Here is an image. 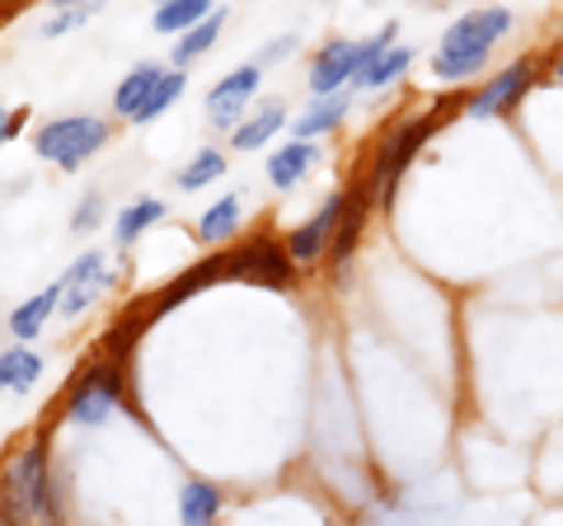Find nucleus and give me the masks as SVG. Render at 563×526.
Instances as JSON below:
<instances>
[{"label":"nucleus","mask_w":563,"mask_h":526,"mask_svg":"<svg viewBox=\"0 0 563 526\" xmlns=\"http://www.w3.org/2000/svg\"><path fill=\"white\" fill-rule=\"evenodd\" d=\"M512 10L507 6H484V10H465L461 20H455L442 43L432 52V76L442 85H470L484 76V66L493 62V47H498L507 33H512Z\"/></svg>","instance_id":"1"},{"label":"nucleus","mask_w":563,"mask_h":526,"mask_svg":"<svg viewBox=\"0 0 563 526\" xmlns=\"http://www.w3.org/2000/svg\"><path fill=\"white\" fill-rule=\"evenodd\" d=\"M0 503H5L14 517H24L29 526H66L57 484H52V475H47L43 442L14 451L10 461L0 465Z\"/></svg>","instance_id":"2"},{"label":"nucleus","mask_w":563,"mask_h":526,"mask_svg":"<svg viewBox=\"0 0 563 526\" xmlns=\"http://www.w3.org/2000/svg\"><path fill=\"white\" fill-rule=\"evenodd\" d=\"M442 128V109H428V113H413L395 122L390 132H385V142L376 146V161H372V188H376V207H390L395 202V188L399 179L409 174V165L418 161V151L428 146V136Z\"/></svg>","instance_id":"3"},{"label":"nucleus","mask_w":563,"mask_h":526,"mask_svg":"<svg viewBox=\"0 0 563 526\" xmlns=\"http://www.w3.org/2000/svg\"><path fill=\"white\" fill-rule=\"evenodd\" d=\"M536 85H544V62L540 57H517L507 62L493 80H479L474 90L465 95L461 113L465 118H507L521 109V99L536 90Z\"/></svg>","instance_id":"4"},{"label":"nucleus","mask_w":563,"mask_h":526,"mask_svg":"<svg viewBox=\"0 0 563 526\" xmlns=\"http://www.w3.org/2000/svg\"><path fill=\"white\" fill-rule=\"evenodd\" d=\"M103 142H109V122L103 118H57L47 128H38L33 151L62 169H80Z\"/></svg>","instance_id":"5"},{"label":"nucleus","mask_w":563,"mask_h":526,"mask_svg":"<svg viewBox=\"0 0 563 526\" xmlns=\"http://www.w3.org/2000/svg\"><path fill=\"white\" fill-rule=\"evenodd\" d=\"M118 399H122L118 362H99L76 381V391H70V399H66V418L70 424H103V418L113 414Z\"/></svg>","instance_id":"6"},{"label":"nucleus","mask_w":563,"mask_h":526,"mask_svg":"<svg viewBox=\"0 0 563 526\" xmlns=\"http://www.w3.org/2000/svg\"><path fill=\"white\" fill-rule=\"evenodd\" d=\"M258 80H263L258 62H250V66H240V72H231L225 80H217V85L207 90V113H211V122H217L221 132H235V128H240L244 103L258 95Z\"/></svg>","instance_id":"7"},{"label":"nucleus","mask_w":563,"mask_h":526,"mask_svg":"<svg viewBox=\"0 0 563 526\" xmlns=\"http://www.w3.org/2000/svg\"><path fill=\"white\" fill-rule=\"evenodd\" d=\"M221 277H244V259H240V250H231V254H211L207 263H198V269H188L174 287H165L161 296H155V302H146V306H151L146 315H151V320H161L169 306H179L184 296L202 292V287H211V283H221Z\"/></svg>","instance_id":"8"},{"label":"nucleus","mask_w":563,"mask_h":526,"mask_svg":"<svg viewBox=\"0 0 563 526\" xmlns=\"http://www.w3.org/2000/svg\"><path fill=\"white\" fill-rule=\"evenodd\" d=\"M339 217H343V193L324 198V207L314 212L306 226H296L287 235V254L296 263H320L329 250H333V235H339Z\"/></svg>","instance_id":"9"},{"label":"nucleus","mask_w":563,"mask_h":526,"mask_svg":"<svg viewBox=\"0 0 563 526\" xmlns=\"http://www.w3.org/2000/svg\"><path fill=\"white\" fill-rule=\"evenodd\" d=\"M372 207H376L372 179L343 188V217H339V235H333V250H329V259H333V269H339V273L347 269V259L357 254V240L366 231V217H372Z\"/></svg>","instance_id":"10"},{"label":"nucleus","mask_w":563,"mask_h":526,"mask_svg":"<svg viewBox=\"0 0 563 526\" xmlns=\"http://www.w3.org/2000/svg\"><path fill=\"white\" fill-rule=\"evenodd\" d=\"M103 287H109V259H103L99 250L80 254L76 263H70V273L62 277V315L90 310Z\"/></svg>","instance_id":"11"},{"label":"nucleus","mask_w":563,"mask_h":526,"mask_svg":"<svg viewBox=\"0 0 563 526\" xmlns=\"http://www.w3.org/2000/svg\"><path fill=\"white\" fill-rule=\"evenodd\" d=\"M240 259H244V277H250V283H258V287L282 292V287H291V283H296V259L282 250L277 240H268V235L244 244Z\"/></svg>","instance_id":"12"},{"label":"nucleus","mask_w":563,"mask_h":526,"mask_svg":"<svg viewBox=\"0 0 563 526\" xmlns=\"http://www.w3.org/2000/svg\"><path fill=\"white\" fill-rule=\"evenodd\" d=\"M357 47H362V43L339 39V43H329L320 57H314V66H310V95H314V99L339 95L343 85L357 80Z\"/></svg>","instance_id":"13"},{"label":"nucleus","mask_w":563,"mask_h":526,"mask_svg":"<svg viewBox=\"0 0 563 526\" xmlns=\"http://www.w3.org/2000/svg\"><path fill=\"white\" fill-rule=\"evenodd\" d=\"M314 161H320V146L314 142H287L277 155H268V179L277 188H296L314 169Z\"/></svg>","instance_id":"14"},{"label":"nucleus","mask_w":563,"mask_h":526,"mask_svg":"<svg viewBox=\"0 0 563 526\" xmlns=\"http://www.w3.org/2000/svg\"><path fill=\"white\" fill-rule=\"evenodd\" d=\"M347 109H352V95H324V99H314L310 109L296 118V142H314V136H324V132H333L339 122L347 118Z\"/></svg>","instance_id":"15"},{"label":"nucleus","mask_w":563,"mask_h":526,"mask_svg":"<svg viewBox=\"0 0 563 526\" xmlns=\"http://www.w3.org/2000/svg\"><path fill=\"white\" fill-rule=\"evenodd\" d=\"M161 76H165V72H161V66H151V62H146V66H136V72L118 85L113 109H118L122 118H132V122H136V118H141V109H146V103H151L155 85H161Z\"/></svg>","instance_id":"16"},{"label":"nucleus","mask_w":563,"mask_h":526,"mask_svg":"<svg viewBox=\"0 0 563 526\" xmlns=\"http://www.w3.org/2000/svg\"><path fill=\"white\" fill-rule=\"evenodd\" d=\"M282 122H287V109H282L277 99H268L258 113L244 118L231 136H235V146H240V151H258L263 142H273V136L282 132Z\"/></svg>","instance_id":"17"},{"label":"nucleus","mask_w":563,"mask_h":526,"mask_svg":"<svg viewBox=\"0 0 563 526\" xmlns=\"http://www.w3.org/2000/svg\"><path fill=\"white\" fill-rule=\"evenodd\" d=\"M62 306V283H52V287H43L38 296H29V302L10 315V329H14V339H33L38 329L47 325V315Z\"/></svg>","instance_id":"18"},{"label":"nucleus","mask_w":563,"mask_h":526,"mask_svg":"<svg viewBox=\"0 0 563 526\" xmlns=\"http://www.w3.org/2000/svg\"><path fill=\"white\" fill-rule=\"evenodd\" d=\"M38 376H43L38 353H29L20 343H14L10 353H0V385H5V391H29Z\"/></svg>","instance_id":"19"},{"label":"nucleus","mask_w":563,"mask_h":526,"mask_svg":"<svg viewBox=\"0 0 563 526\" xmlns=\"http://www.w3.org/2000/svg\"><path fill=\"white\" fill-rule=\"evenodd\" d=\"M235 226H240V198H235V193H225L221 202H211L207 212H202L198 235H202L207 244H221V240L235 235Z\"/></svg>","instance_id":"20"},{"label":"nucleus","mask_w":563,"mask_h":526,"mask_svg":"<svg viewBox=\"0 0 563 526\" xmlns=\"http://www.w3.org/2000/svg\"><path fill=\"white\" fill-rule=\"evenodd\" d=\"M217 513H221V494L211 484H188L184 494H179V517H184V526H211L217 522Z\"/></svg>","instance_id":"21"},{"label":"nucleus","mask_w":563,"mask_h":526,"mask_svg":"<svg viewBox=\"0 0 563 526\" xmlns=\"http://www.w3.org/2000/svg\"><path fill=\"white\" fill-rule=\"evenodd\" d=\"M211 0H165L161 10H155V29L161 33H188V29H198L207 20V10Z\"/></svg>","instance_id":"22"},{"label":"nucleus","mask_w":563,"mask_h":526,"mask_svg":"<svg viewBox=\"0 0 563 526\" xmlns=\"http://www.w3.org/2000/svg\"><path fill=\"white\" fill-rule=\"evenodd\" d=\"M409 66H413V47H404V43H395L385 57L366 72L362 80H357V90H385V85H395V80H404L409 76Z\"/></svg>","instance_id":"23"},{"label":"nucleus","mask_w":563,"mask_h":526,"mask_svg":"<svg viewBox=\"0 0 563 526\" xmlns=\"http://www.w3.org/2000/svg\"><path fill=\"white\" fill-rule=\"evenodd\" d=\"M221 24H225V14H221V10H211V14H207V20H202L198 29H188V33H184V39H179V43H174V62H179V66H188V62H198V57H202V52H207L211 43H217V33H221Z\"/></svg>","instance_id":"24"},{"label":"nucleus","mask_w":563,"mask_h":526,"mask_svg":"<svg viewBox=\"0 0 563 526\" xmlns=\"http://www.w3.org/2000/svg\"><path fill=\"white\" fill-rule=\"evenodd\" d=\"M165 217V202H132V207H122L118 212V226H113V235H118V244H132L141 231H146L151 221H161Z\"/></svg>","instance_id":"25"},{"label":"nucleus","mask_w":563,"mask_h":526,"mask_svg":"<svg viewBox=\"0 0 563 526\" xmlns=\"http://www.w3.org/2000/svg\"><path fill=\"white\" fill-rule=\"evenodd\" d=\"M221 174H225V155L221 151H198V155H192V161L179 169V188H207L211 179H221Z\"/></svg>","instance_id":"26"},{"label":"nucleus","mask_w":563,"mask_h":526,"mask_svg":"<svg viewBox=\"0 0 563 526\" xmlns=\"http://www.w3.org/2000/svg\"><path fill=\"white\" fill-rule=\"evenodd\" d=\"M146 325H151V315L141 310L136 320L128 315V320H122L118 329H109V335H103V362H122V358H128V348L136 343V335H141V329H146Z\"/></svg>","instance_id":"27"},{"label":"nucleus","mask_w":563,"mask_h":526,"mask_svg":"<svg viewBox=\"0 0 563 526\" xmlns=\"http://www.w3.org/2000/svg\"><path fill=\"white\" fill-rule=\"evenodd\" d=\"M184 85H188V76H184V72H165V76H161V85H155L151 103H146V109H141V118H136V122H155V118H161V113L169 109L174 99L184 95Z\"/></svg>","instance_id":"28"},{"label":"nucleus","mask_w":563,"mask_h":526,"mask_svg":"<svg viewBox=\"0 0 563 526\" xmlns=\"http://www.w3.org/2000/svg\"><path fill=\"white\" fill-rule=\"evenodd\" d=\"M95 221H99V198L90 193V198H85V202L76 207V217H70V231H90Z\"/></svg>","instance_id":"29"},{"label":"nucleus","mask_w":563,"mask_h":526,"mask_svg":"<svg viewBox=\"0 0 563 526\" xmlns=\"http://www.w3.org/2000/svg\"><path fill=\"white\" fill-rule=\"evenodd\" d=\"M291 52H296V39H277V43H268V47H263L258 66H263V62H282V57H291Z\"/></svg>","instance_id":"30"},{"label":"nucleus","mask_w":563,"mask_h":526,"mask_svg":"<svg viewBox=\"0 0 563 526\" xmlns=\"http://www.w3.org/2000/svg\"><path fill=\"white\" fill-rule=\"evenodd\" d=\"M544 80L559 85V90H563V47H554V52H550V62H544Z\"/></svg>","instance_id":"31"},{"label":"nucleus","mask_w":563,"mask_h":526,"mask_svg":"<svg viewBox=\"0 0 563 526\" xmlns=\"http://www.w3.org/2000/svg\"><path fill=\"white\" fill-rule=\"evenodd\" d=\"M20 118H24V113H20ZM20 118L0 109V142H10V136H14V128H20Z\"/></svg>","instance_id":"32"},{"label":"nucleus","mask_w":563,"mask_h":526,"mask_svg":"<svg viewBox=\"0 0 563 526\" xmlns=\"http://www.w3.org/2000/svg\"><path fill=\"white\" fill-rule=\"evenodd\" d=\"M0 526H29V522H24V517H14V513H10V507H5V503H0Z\"/></svg>","instance_id":"33"}]
</instances>
